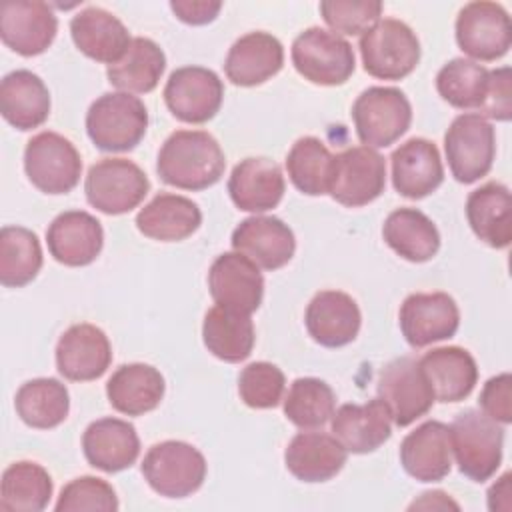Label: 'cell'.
I'll return each mask as SVG.
<instances>
[{
	"instance_id": "cell-4",
	"label": "cell",
	"mask_w": 512,
	"mask_h": 512,
	"mask_svg": "<svg viewBox=\"0 0 512 512\" xmlns=\"http://www.w3.org/2000/svg\"><path fill=\"white\" fill-rule=\"evenodd\" d=\"M364 70L378 80H402L420 60V40L396 18L378 20L358 42Z\"/></svg>"
},
{
	"instance_id": "cell-30",
	"label": "cell",
	"mask_w": 512,
	"mask_h": 512,
	"mask_svg": "<svg viewBox=\"0 0 512 512\" xmlns=\"http://www.w3.org/2000/svg\"><path fill=\"white\" fill-rule=\"evenodd\" d=\"M70 34L84 56L108 66L118 62L132 42L126 26L112 12L98 6L78 12L70 20Z\"/></svg>"
},
{
	"instance_id": "cell-8",
	"label": "cell",
	"mask_w": 512,
	"mask_h": 512,
	"mask_svg": "<svg viewBox=\"0 0 512 512\" xmlns=\"http://www.w3.org/2000/svg\"><path fill=\"white\" fill-rule=\"evenodd\" d=\"M444 152L452 176L462 184H472L486 176L496 154L492 124L476 112L460 114L444 134Z\"/></svg>"
},
{
	"instance_id": "cell-36",
	"label": "cell",
	"mask_w": 512,
	"mask_h": 512,
	"mask_svg": "<svg viewBox=\"0 0 512 512\" xmlns=\"http://www.w3.org/2000/svg\"><path fill=\"white\" fill-rule=\"evenodd\" d=\"M166 68V56L162 48L150 40L136 36L122 54V58L108 66L106 76L112 86L128 94L152 92Z\"/></svg>"
},
{
	"instance_id": "cell-3",
	"label": "cell",
	"mask_w": 512,
	"mask_h": 512,
	"mask_svg": "<svg viewBox=\"0 0 512 512\" xmlns=\"http://www.w3.org/2000/svg\"><path fill=\"white\" fill-rule=\"evenodd\" d=\"M450 442L458 470L466 478L486 482L496 474L502 462L504 430L484 412H460L450 424Z\"/></svg>"
},
{
	"instance_id": "cell-20",
	"label": "cell",
	"mask_w": 512,
	"mask_h": 512,
	"mask_svg": "<svg viewBox=\"0 0 512 512\" xmlns=\"http://www.w3.org/2000/svg\"><path fill=\"white\" fill-rule=\"evenodd\" d=\"M50 256L64 266L92 264L104 244L102 224L84 210H68L58 214L46 230Z\"/></svg>"
},
{
	"instance_id": "cell-46",
	"label": "cell",
	"mask_w": 512,
	"mask_h": 512,
	"mask_svg": "<svg viewBox=\"0 0 512 512\" xmlns=\"http://www.w3.org/2000/svg\"><path fill=\"white\" fill-rule=\"evenodd\" d=\"M58 512H82V510H118V498L114 488L96 476H80L68 482L56 502Z\"/></svg>"
},
{
	"instance_id": "cell-5",
	"label": "cell",
	"mask_w": 512,
	"mask_h": 512,
	"mask_svg": "<svg viewBox=\"0 0 512 512\" xmlns=\"http://www.w3.org/2000/svg\"><path fill=\"white\" fill-rule=\"evenodd\" d=\"M290 54L296 72L318 86H340L356 68L352 44L320 26L300 32L292 42Z\"/></svg>"
},
{
	"instance_id": "cell-2",
	"label": "cell",
	"mask_w": 512,
	"mask_h": 512,
	"mask_svg": "<svg viewBox=\"0 0 512 512\" xmlns=\"http://www.w3.org/2000/svg\"><path fill=\"white\" fill-rule=\"evenodd\" d=\"M148 128L144 102L128 92H106L86 112V132L102 152H128L140 144Z\"/></svg>"
},
{
	"instance_id": "cell-33",
	"label": "cell",
	"mask_w": 512,
	"mask_h": 512,
	"mask_svg": "<svg viewBox=\"0 0 512 512\" xmlns=\"http://www.w3.org/2000/svg\"><path fill=\"white\" fill-rule=\"evenodd\" d=\"M164 376L150 364H122L106 384V396L114 410L126 416H142L164 398Z\"/></svg>"
},
{
	"instance_id": "cell-42",
	"label": "cell",
	"mask_w": 512,
	"mask_h": 512,
	"mask_svg": "<svg viewBox=\"0 0 512 512\" xmlns=\"http://www.w3.org/2000/svg\"><path fill=\"white\" fill-rule=\"evenodd\" d=\"M332 164L334 154L316 136L298 138L286 156V170L292 184L308 196L328 194Z\"/></svg>"
},
{
	"instance_id": "cell-43",
	"label": "cell",
	"mask_w": 512,
	"mask_h": 512,
	"mask_svg": "<svg viewBox=\"0 0 512 512\" xmlns=\"http://www.w3.org/2000/svg\"><path fill=\"white\" fill-rule=\"evenodd\" d=\"M336 410V396L330 384L320 378H296L284 398L286 418L302 428L314 430L324 426Z\"/></svg>"
},
{
	"instance_id": "cell-37",
	"label": "cell",
	"mask_w": 512,
	"mask_h": 512,
	"mask_svg": "<svg viewBox=\"0 0 512 512\" xmlns=\"http://www.w3.org/2000/svg\"><path fill=\"white\" fill-rule=\"evenodd\" d=\"M382 234L386 244L408 262H428L440 248L438 228L416 208H398L390 212Z\"/></svg>"
},
{
	"instance_id": "cell-1",
	"label": "cell",
	"mask_w": 512,
	"mask_h": 512,
	"mask_svg": "<svg viewBox=\"0 0 512 512\" xmlns=\"http://www.w3.org/2000/svg\"><path fill=\"white\" fill-rule=\"evenodd\" d=\"M226 168L218 140L204 130L172 132L160 152L156 170L162 182L180 190H206L214 186Z\"/></svg>"
},
{
	"instance_id": "cell-31",
	"label": "cell",
	"mask_w": 512,
	"mask_h": 512,
	"mask_svg": "<svg viewBox=\"0 0 512 512\" xmlns=\"http://www.w3.org/2000/svg\"><path fill=\"white\" fill-rule=\"evenodd\" d=\"M0 112L16 130L42 126L50 116V92L30 70H14L0 82Z\"/></svg>"
},
{
	"instance_id": "cell-21",
	"label": "cell",
	"mask_w": 512,
	"mask_h": 512,
	"mask_svg": "<svg viewBox=\"0 0 512 512\" xmlns=\"http://www.w3.org/2000/svg\"><path fill=\"white\" fill-rule=\"evenodd\" d=\"M362 314L356 300L340 290L318 292L304 314V324L314 342L326 348L350 344L360 332Z\"/></svg>"
},
{
	"instance_id": "cell-48",
	"label": "cell",
	"mask_w": 512,
	"mask_h": 512,
	"mask_svg": "<svg viewBox=\"0 0 512 512\" xmlns=\"http://www.w3.org/2000/svg\"><path fill=\"white\" fill-rule=\"evenodd\" d=\"M512 378L508 372L486 380L478 404L482 412L498 424L512 422Z\"/></svg>"
},
{
	"instance_id": "cell-22",
	"label": "cell",
	"mask_w": 512,
	"mask_h": 512,
	"mask_svg": "<svg viewBox=\"0 0 512 512\" xmlns=\"http://www.w3.org/2000/svg\"><path fill=\"white\" fill-rule=\"evenodd\" d=\"M392 186L410 200H420L432 194L444 180L440 152L426 138H410L400 144L392 156Z\"/></svg>"
},
{
	"instance_id": "cell-39",
	"label": "cell",
	"mask_w": 512,
	"mask_h": 512,
	"mask_svg": "<svg viewBox=\"0 0 512 512\" xmlns=\"http://www.w3.org/2000/svg\"><path fill=\"white\" fill-rule=\"evenodd\" d=\"M52 478L36 462L10 464L0 482V508L8 512H40L52 498Z\"/></svg>"
},
{
	"instance_id": "cell-34",
	"label": "cell",
	"mask_w": 512,
	"mask_h": 512,
	"mask_svg": "<svg viewBox=\"0 0 512 512\" xmlns=\"http://www.w3.org/2000/svg\"><path fill=\"white\" fill-rule=\"evenodd\" d=\"M466 218L472 232L492 248H506L512 240V200L508 186L488 182L468 194Z\"/></svg>"
},
{
	"instance_id": "cell-19",
	"label": "cell",
	"mask_w": 512,
	"mask_h": 512,
	"mask_svg": "<svg viewBox=\"0 0 512 512\" xmlns=\"http://www.w3.org/2000/svg\"><path fill=\"white\" fill-rule=\"evenodd\" d=\"M232 248L250 258L258 268L278 270L292 260L296 238L280 218L254 214L234 228Z\"/></svg>"
},
{
	"instance_id": "cell-49",
	"label": "cell",
	"mask_w": 512,
	"mask_h": 512,
	"mask_svg": "<svg viewBox=\"0 0 512 512\" xmlns=\"http://www.w3.org/2000/svg\"><path fill=\"white\" fill-rule=\"evenodd\" d=\"M170 8L178 20L192 24V26H202V24L212 22L218 16V12L222 10V2H216V0H172Z\"/></svg>"
},
{
	"instance_id": "cell-28",
	"label": "cell",
	"mask_w": 512,
	"mask_h": 512,
	"mask_svg": "<svg viewBox=\"0 0 512 512\" xmlns=\"http://www.w3.org/2000/svg\"><path fill=\"white\" fill-rule=\"evenodd\" d=\"M434 400L460 402L470 396L478 382V366L474 356L460 346L432 348L418 360Z\"/></svg>"
},
{
	"instance_id": "cell-25",
	"label": "cell",
	"mask_w": 512,
	"mask_h": 512,
	"mask_svg": "<svg viewBox=\"0 0 512 512\" xmlns=\"http://www.w3.org/2000/svg\"><path fill=\"white\" fill-rule=\"evenodd\" d=\"M82 450L90 466L114 474L136 462L140 438L130 422L108 416L88 424L82 434Z\"/></svg>"
},
{
	"instance_id": "cell-13",
	"label": "cell",
	"mask_w": 512,
	"mask_h": 512,
	"mask_svg": "<svg viewBox=\"0 0 512 512\" xmlns=\"http://www.w3.org/2000/svg\"><path fill=\"white\" fill-rule=\"evenodd\" d=\"M456 42L474 60L492 62L502 58L512 44L508 12L496 2H468L456 18Z\"/></svg>"
},
{
	"instance_id": "cell-10",
	"label": "cell",
	"mask_w": 512,
	"mask_h": 512,
	"mask_svg": "<svg viewBox=\"0 0 512 512\" xmlns=\"http://www.w3.org/2000/svg\"><path fill=\"white\" fill-rule=\"evenodd\" d=\"M24 170L40 192L66 194L80 182L82 160L68 138L56 132H40L26 144Z\"/></svg>"
},
{
	"instance_id": "cell-6",
	"label": "cell",
	"mask_w": 512,
	"mask_h": 512,
	"mask_svg": "<svg viewBox=\"0 0 512 512\" xmlns=\"http://www.w3.org/2000/svg\"><path fill=\"white\" fill-rule=\"evenodd\" d=\"M142 474L148 486L160 496L186 498L204 484L206 460L188 442L164 440L146 452Z\"/></svg>"
},
{
	"instance_id": "cell-24",
	"label": "cell",
	"mask_w": 512,
	"mask_h": 512,
	"mask_svg": "<svg viewBox=\"0 0 512 512\" xmlns=\"http://www.w3.org/2000/svg\"><path fill=\"white\" fill-rule=\"evenodd\" d=\"M402 468L420 482H438L452 468L450 426L438 420H428L406 434L400 444Z\"/></svg>"
},
{
	"instance_id": "cell-11",
	"label": "cell",
	"mask_w": 512,
	"mask_h": 512,
	"mask_svg": "<svg viewBox=\"0 0 512 512\" xmlns=\"http://www.w3.org/2000/svg\"><path fill=\"white\" fill-rule=\"evenodd\" d=\"M386 188V162L368 146H352L334 156L328 194L342 206L374 202Z\"/></svg>"
},
{
	"instance_id": "cell-16",
	"label": "cell",
	"mask_w": 512,
	"mask_h": 512,
	"mask_svg": "<svg viewBox=\"0 0 512 512\" xmlns=\"http://www.w3.org/2000/svg\"><path fill=\"white\" fill-rule=\"evenodd\" d=\"M58 32V18L46 2L8 0L0 6V38L20 56L48 50Z\"/></svg>"
},
{
	"instance_id": "cell-23",
	"label": "cell",
	"mask_w": 512,
	"mask_h": 512,
	"mask_svg": "<svg viewBox=\"0 0 512 512\" xmlns=\"http://www.w3.org/2000/svg\"><path fill=\"white\" fill-rule=\"evenodd\" d=\"M286 190L280 166L264 156H250L240 160L230 178L228 194L236 208L244 212H266L280 204Z\"/></svg>"
},
{
	"instance_id": "cell-50",
	"label": "cell",
	"mask_w": 512,
	"mask_h": 512,
	"mask_svg": "<svg viewBox=\"0 0 512 512\" xmlns=\"http://www.w3.org/2000/svg\"><path fill=\"white\" fill-rule=\"evenodd\" d=\"M510 472H506L488 492V498L498 496V500L490 502L488 508L490 510H510Z\"/></svg>"
},
{
	"instance_id": "cell-38",
	"label": "cell",
	"mask_w": 512,
	"mask_h": 512,
	"mask_svg": "<svg viewBox=\"0 0 512 512\" xmlns=\"http://www.w3.org/2000/svg\"><path fill=\"white\" fill-rule=\"evenodd\" d=\"M14 406L24 424L38 430H50L66 420L70 412V394L56 378H34L18 388Z\"/></svg>"
},
{
	"instance_id": "cell-40",
	"label": "cell",
	"mask_w": 512,
	"mask_h": 512,
	"mask_svg": "<svg viewBox=\"0 0 512 512\" xmlns=\"http://www.w3.org/2000/svg\"><path fill=\"white\" fill-rule=\"evenodd\" d=\"M42 268V248L38 236L24 226H4L0 230V284L20 288L32 282Z\"/></svg>"
},
{
	"instance_id": "cell-35",
	"label": "cell",
	"mask_w": 512,
	"mask_h": 512,
	"mask_svg": "<svg viewBox=\"0 0 512 512\" xmlns=\"http://www.w3.org/2000/svg\"><path fill=\"white\" fill-rule=\"evenodd\" d=\"M202 338L208 352L236 364L252 354L256 334L250 314L216 304L204 316Z\"/></svg>"
},
{
	"instance_id": "cell-47",
	"label": "cell",
	"mask_w": 512,
	"mask_h": 512,
	"mask_svg": "<svg viewBox=\"0 0 512 512\" xmlns=\"http://www.w3.org/2000/svg\"><path fill=\"white\" fill-rule=\"evenodd\" d=\"M482 118L508 122L512 116V72L508 66L490 70L486 100L478 112Z\"/></svg>"
},
{
	"instance_id": "cell-17",
	"label": "cell",
	"mask_w": 512,
	"mask_h": 512,
	"mask_svg": "<svg viewBox=\"0 0 512 512\" xmlns=\"http://www.w3.org/2000/svg\"><path fill=\"white\" fill-rule=\"evenodd\" d=\"M208 288L216 304L252 314L262 304L264 278L250 258L234 250L220 254L212 262Z\"/></svg>"
},
{
	"instance_id": "cell-27",
	"label": "cell",
	"mask_w": 512,
	"mask_h": 512,
	"mask_svg": "<svg viewBox=\"0 0 512 512\" xmlns=\"http://www.w3.org/2000/svg\"><path fill=\"white\" fill-rule=\"evenodd\" d=\"M330 420L332 434L352 454L374 452L392 434V418L380 398L366 404H342Z\"/></svg>"
},
{
	"instance_id": "cell-29",
	"label": "cell",
	"mask_w": 512,
	"mask_h": 512,
	"mask_svg": "<svg viewBox=\"0 0 512 512\" xmlns=\"http://www.w3.org/2000/svg\"><path fill=\"white\" fill-rule=\"evenodd\" d=\"M348 450L334 434L300 432L286 452L284 462L290 474L302 482H326L334 478L346 464Z\"/></svg>"
},
{
	"instance_id": "cell-9",
	"label": "cell",
	"mask_w": 512,
	"mask_h": 512,
	"mask_svg": "<svg viewBox=\"0 0 512 512\" xmlns=\"http://www.w3.org/2000/svg\"><path fill=\"white\" fill-rule=\"evenodd\" d=\"M148 190L150 182L144 170L126 158H104L92 164L84 182L90 206L110 216L136 208Z\"/></svg>"
},
{
	"instance_id": "cell-14",
	"label": "cell",
	"mask_w": 512,
	"mask_h": 512,
	"mask_svg": "<svg viewBox=\"0 0 512 512\" xmlns=\"http://www.w3.org/2000/svg\"><path fill=\"white\" fill-rule=\"evenodd\" d=\"M222 98V80L214 70L204 66L176 68L164 86V102L168 110L188 124H204L212 120L222 106Z\"/></svg>"
},
{
	"instance_id": "cell-18",
	"label": "cell",
	"mask_w": 512,
	"mask_h": 512,
	"mask_svg": "<svg viewBox=\"0 0 512 512\" xmlns=\"http://www.w3.org/2000/svg\"><path fill=\"white\" fill-rule=\"evenodd\" d=\"M112 362V346L102 328L94 324L70 326L56 344V368L72 382L100 378Z\"/></svg>"
},
{
	"instance_id": "cell-7",
	"label": "cell",
	"mask_w": 512,
	"mask_h": 512,
	"mask_svg": "<svg viewBox=\"0 0 512 512\" xmlns=\"http://www.w3.org/2000/svg\"><path fill=\"white\" fill-rule=\"evenodd\" d=\"M352 120L364 146L386 148L410 128L412 106L398 88L370 86L352 104Z\"/></svg>"
},
{
	"instance_id": "cell-44",
	"label": "cell",
	"mask_w": 512,
	"mask_h": 512,
	"mask_svg": "<svg viewBox=\"0 0 512 512\" xmlns=\"http://www.w3.org/2000/svg\"><path fill=\"white\" fill-rule=\"evenodd\" d=\"M286 388L284 372L272 362H252L238 376V392L250 408H274L280 404Z\"/></svg>"
},
{
	"instance_id": "cell-12",
	"label": "cell",
	"mask_w": 512,
	"mask_h": 512,
	"mask_svg": "<svg viewBox=\"0 0 512 512\" xmlns=\"http://www.w3.org/2000/svg\"><path fill=\"white\" fill-rule=\"evenodd\" d=\"M378 398L386 404L396 426H410L434 404V392L418 364L410 356L390 360L378 376Z\"/></svg>"
},
{
	"instance_id": "cell-26",
	"label": "cell",
	"mask_w": 512,
	"mask_h": 512,
	"mask_svg": "<svg viewBox=\"0 0 512 512\" xmlns=\"http://www.w3.org/2000/svg\"><path fill=\"white\" fill-rule=\"evenodd\" d=\"M284 64V48L280 40L268 32H248L240 36L228 50L224 72L236 86H258L280 72Z\"/></svg>"
},
{
	"instance_id": "cell-45",
	"label": "cell",
	"mask_w": 512,
	"mask_h": 512,
	"mask_svg": "<svg viewBox=\"0 0 512 512\" xmlns=\"http://www.w3.org/2000/svg\"><path fill=\"white\" fill-rule=\"evenodd\" d=\"M320 14L334 34L356 36L370 30L382 14L378 0H324Z\"/></svg>"
},
{
	"instance_id": "cell-41",
	"label": "cell",
	"mask_w": 512,
	"mask_h": 512,
	"mask_svg": "<svg viewBox=\"0 0 512 512\" xmlns=\"http://www.w3.org/2000/svg\"><path fill=\"white\" fill-rule=\"evenodd\" d=\"M488 82L490 70L468 58H452L436 74L438 94L458 110L480 112L486 100Z\"/></svg>"
},
{
	"instance_id": "cell-15",
	"label": "cell",
	"mask_w": 512,
	"mask_h": 512,
	"mask_svg": "<svg viewBox=\"0 0 512 512\" xmlns=\"http://www.w3.org/2000/svg\"><path fill=\"white\" fill-rule=\"evenodd\" d=\"M400 330L412 348L448 340L460 326L456 300L446 292H416L400 306Z\"/></svg>"
},
{
	"instance_id": "cell-51",
	"label": "cell",
	"mask_w": 512,
	"mask_h": 512,
	"mask_svg": "<svg viewBox=\"0 0 512 512\" xmlns=\"http://www.w3.org/2000/svg\"><path fill=\"white\" fill-rule=\"evenodd\" d=\"M414 508H426V510L428 508H456L458 510V504L452 502L448 498V494L436 490V492H424L420 500H414L410 504V510H414Z\"/></svg>"
},
{
	"instance_id": "cell-32",
	"label": "cell",
	"mask_w": 512,
	"mask_h": 512,
	"mask_svg": "<svg viewBox=\"0 0 512 512\" xmlns=\"http://www.w3.org/2000/svg\"><path fill=\"white\" fill-rule=\"evenodd\" d=\"M202 224V212L196 202L180 194L162 192L154 196L138 214L136 228L152 240L180 242L192 236Z\"/></svg>"
}]
</instances>
